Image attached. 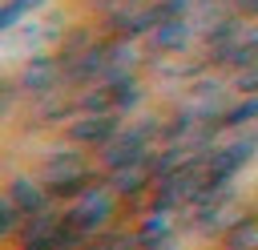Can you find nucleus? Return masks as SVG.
Segmentation results:
<instances>
[{"label":"nucleus","mask_w":258,"mask_h":250,"mask_svg":"<svg viewBox=\"0 0 258 250\" xmlns=\"http://www.w3.org/2000/svg\"><path fill=\"white\" fill-rule=\"evenodd\" d=\"M0 4H4V0H0Z\"/></svg>","instance_id":"dca6fc26"},{"label":"nucleus","mask_w":258,"mask_h":250,"mask_svg":"<svg viewBox=\"0 0 258 250\" xmlns=\"http://www.w3.org/2000/svg\"><path fill=\"white\" fill-rule=\"evenodd\" d=\"M20 226H24V214H20V206L8 198V190H0V242H16Z\"/></svg>","instance_id":"9b49d317"},{"label":"nucleus","mask_w":258,"mask_h":250,"mask_svg":"<svg viewBox=\"0 0 258 250\" xmlns=\"http://www.w3.org/2000/svg\"><path fill=\"white\" fill-rule=\"evenodd\" d=\"M24 93H20V85H16V77H0V121L16 109V101H20Z\"/></svg>","instance_id":"2eb2a0df"},{"label":"nucleus","mask_w":258,"mask_h":250,"mask_svg":"<svg viewBox=\"0 0 258 250\" xmlns=\"http://www.w3.org/2000/svg\"><path fill=\"white\" fill-rule=\"evenodd\" d=\"M145 44H149L145 48L149 56H189L194 44H198V28H194L189 16H169L149 32Z\"/></svg>","instance_id":"20e7f679"},{"label":"nucleus","mask_w":258,"mask_h":250,"mask_svg":"<svg viewBox=\"0 0 258 250\" xmlns=\"http://www.w3.org/2000/svg\"><path fill=\"white\" fill-rule=\"evenodd\" d=\"M117 214H121V198L109 190V181L101 177L93 190H85L73 206H64V226H73L77 234H85L89 242L105 230L117 226Z\"/></svg>","instance_id":"f257e3e1"},{"label":"nucleus","mask_w":258,"mask_h":250,"mask_svg":"<svg viewBox=\"0 0 258 250\" xmlns=\"http://www.w3.org/2000/svg\"><path fill=\"white\" fill-rule=\"evenodd\" d=\"M36 8H44V0H4L0 4V32H8V28H16L28 12H36Z\"/></svg>","instance_id":"ddd939ff"},{"label":"nucleus","mask_w":258,"mask_h":250,"mask_svg":"<svg viewBox=\"0 0 258 250\" xmlns=\"http://www.w3.org/2000/svg\"><path fill=\"white\" fill-rule=\"evenodd\" d=\"M121 129H125L121 113H81V117H73L64 125V141H73V145H81V149H89L97 157Z\"/></svg>","instance_id":"f03ea898"},{"label":"nucleus","mask_w":258,"mask_h":250,"mask_svg":"<svg viewBox=\"0 0 258 250\" xmlns=\"http://www.w3.org/2000/svg\"><path fill=\"white\" fill-rule=\"evenodd\" d=\"M258 125V97H234L230 105H226V113H222V121H218V129H222V137H234V133H246V129H254Z\"/></svg>","instance_id":"1a4fd4ad"},{"label":"nucleus","mask_w":258,"mask_h":250,"mask_svg":"<svg viewBox=\"0 0 258 250\" xmlns=\"http://www.w3.org/2000/svg\"><path fill=\"white\" fill-rule=\"evenodd\" d=\"M4 190H8V198L20 206V214H24V218H32V214H44V210H52V206H56L40 173H12Z\"/></svg>","instance_id":"39448f33"},{"label":"nucleus","mask_w":258,"mask_h":250,"mask_svg":"<svg viewBox=\"0 0 258 250\" xmlns=\"http://www.w3.org/2000/svg\"><path fill=\"white\" fill-rule=\"evenodd\" d=\"M101 40V28L97 24H73V28H64L60 36H56V44H52V52H56V60L60 65H73L85 48H93Z\"/></svg>","instance_id":"6e6552de"},{"label":"nucleus","mask_w":258,"mask_h":250,"mask_svg":"<svg viewBox=\"0 0 258 250\" xmlns=\"http://www.w3.org/2000/svg\"><path fill=\"white\" fill-rule=\"evenodd\" d=\"M73 97H77V113H117L109 93H105V85H89V89H81Z\"/></svg>","instance_id":"f8f14e48"},{"label":"nucleus","mask_w":258,"mask_h":250,"mask_svg":"<svg viewBox=\"0 0 258 250\" xmlns=\"http://www.w3.org/2000/svg\"><path fill=\"white\" fill-rule=\"evenodd\" d=\"M214 250H258V210H246L222 238H214Z\"/></svg>","instance_id":"9d476101"},{"label":"nucleus","mask_w":258,"mask_h":250,"mask_svg":"<svg viewBox=\"0 0 258 250\" xmlns=\"http://www.w3.org/2000/svg\"><path fill=\"white\" fill-rule=\"evenodd\" d=\"M133 234L141 250H177V214H141L133 218Z\"/></svg>","instance_id":"423d86ee"},{"label":"nucleus","mask_w":258,"mask_h":250,"mask_svg":"<svg viewBox=\"0 0 258 250\" xmlns=\"http://www.w3.org/2000/svg\"><path fill=\"white\" fill-rule=\"evenodd\" d=\"M230 89H234V97H258V65L234 73L230 77Z\"/></svg>","instance_id":"4468645a"},{"label":"nucleus","mask_w":258,"mask_h":250,"mask_svg":"<svg viewBox=\"0 0 258 250\" xmlns=\"http://www.w3.org/2000/svg\"><path fill=\"white\" fill-rule=\"evenodd\" d=\"M101 85H105V93H109V101H113V109H117L121 117L137 113V109L145 105V97H149L141 73H109Z\"/></svg>","instance_id":"0eeeda50"},{"label":"nucleus","mask_w":258,"mask_h":250,"mask_svg":"<svg viewBox=\"0 0 258 250\" xmlns=\"http://www.w3.org/2000/svg\"><path fill=\"white\" fill-rule=\"evenodd\" d=\"M64 65L56 60V52L48 48V52H36V56H28L24 65H20V73H16V85H20V93L24 97H32V101H40V97H48V93H60L64 89Z\"/></svg>","instance_id":"7ed1b4c3"}]
</instances>
